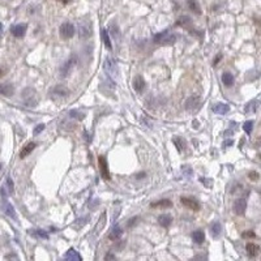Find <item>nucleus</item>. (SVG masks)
<instances>
[{"mask_svg":"<svg viewBox=\"0 0 261 261\" xmlns=\"http://www.w3.org/2000/svg\"><path fill=\"white\" fill-rule=\"evenodd\" d=\"M21 97H22L24 103L28 106V107H35V106L38 105V101H39L38 94H37V91H35L33 88L24 89V90H22Z\"/></svg>","mask_w":261,"mask_h":261,"instance_id":"1","label":"nucleus"},{"mask_svg":"<svg viewBox=\"0 0 261 261\" xmlns=\"http://www.w3.org/2000/svg\"><path fill=\"white\" fill-rule=\"evenodd\" d=\"M201 107V97L197 94L191 95L186 102V110L189 112H196Z\"/></svg>","mask_w":261,"mask_h":261,"instance_id":"2","label":"nucleus"},{"mask_svg":"<svg viewBox=\"0 0 261 261\" xmlns=\"http://www.w3.org/2000/svg\"><path fill=\"white\" fill-rule=\"evenodd\" d=\"M75 26L71 24V22H64V24L60 25V29H59V33H60V37L63 39H71L75 35Z\"/></svg>","mask_w":261,"mask_h":261,"instance_id":"3","label":"nucleus"},{"mask_svg":"<svg viewBox=\"0 0 261 261\" xmlns=\"http://www.w3.org/2000/svg\"><path fill=\"white\" fill-rule=\"evenodd\" d=\"M93 33V28H91L90 21H82L80 26H78V35L81 39H88Z\"/></svg>","mask_w":261,"mask_h":261,"instance_id":"4","label":"nucleus"},{"mask_svg":"<svg viewBox=\"0 0 261 261\" xmlns=\"http://www.w3.org/2000/svg\"><path fill=\"white\" fill-rule=\"evenodd\" d=\"M176 41V37L175 35H170L168 37V31L164 30L159 33V34H156L154 35V43H164V45H168V43H174Z\"/></svg>","mask_w":261,"mask_h":261,"instance_id":"5","label":"nucleus"},{"mask_svg":"<svg viewBox=\"0 0 261 261\" xmlns=\"http://www.w3.org/2000/svg\"><path fill=\"white\" fill-rule=\"evenodd\" d=\"M180 203L183 204L186 208H188V209H192L194 211L200 210V208H201L200 203L194 199V197H180Z\"/></svg>","mask_w":261,"mask_h":261,"instance_id":"6","label":"nucleus"},{"mask_svg":"<svg viewBox=\"0 0 261 261\" xmlns=\"http://www.w3.org/2000/svg\"><path fill=\"white\" fill-rule=\"evenodd\" d=\"M246 209H247L246 197H239L238 200H235V203H234V211H235V214L243 216V214L246 213Z\"/></svg>","mask_w":261,"mask_h":261,"instance_id":"7","label":"nucleus"},{"mask_svg":"<svg viewBox=\"0 0 261 261\" xmlns=\"http://www.w3.org/2000/svg\"><path fill=\"white\" fill-rule=\"evenodd\" d=\"M105 69L107 71V73L111 76V77H116V75H118V65H116V63H115V60L114 59H111V58H107L105 60Z\"/></svg>","mask_w":261,"mask_h":261,"instance_id":"8","label":"nucleus"},{"mask_svg":"<svg viewBox=\"0 0 261 261\" xmlns=\"http://www.w3.org/2000/svg\"><path fill=\"white\" fill-rule=\"evenodd\" d=\"M98 163H99V170H101V174H102V178L106 180H110L111 176H110V173H108V164H107V161L103 156L98 157Z\"/></svg>","mask_w":261,"mask_h":261,"instance_id":"9","label":"nucleus"},{"mask_svg":"<svg viewBox=\"0 0 261 261\" xmlns=\"http://www.w3.org/2000/svg\"><path fill=\"white\" fill-rule=\"evenodd\" d=\"M26 29H28V25H26V24H17V25L12 26V28H11V31H12L13 37L21 38V37H24V35H25Z\"/></svg>","mask_w":261,"mask_h":261,"instance_id":"10","label":"nucleus"},{"mask_svg":"<svg viewBox=\"0 0 261 261\" xmlns=\"http://www.w3.org/2000/svg\"><path fill=\"white\" fill-rule=\"evenodd\" d=\"M75 64H76V58H75V56H72L69 60H67L64 64H63V67L60 69V73H61L63 77H65V76L69 75V72L72 71V68L75 67Z\"/></svg>","mask_w":261,"mask_h":261,"instance_id":"11","label":"nucleus"},{"mask_svg":"<svg viewBox=\"0 0 261 261\" xmlns=\"http://www.w3.org/2000/svg\"><path fill=\"white\" fill-rule=\"evenodd\" d=\"M15 93V86L11 82H4V84H0V94L4 95V97H12Z\"/></svg>","mask_w":261,"mask_h":261,"instance_id":"12","label":"nucleus"},{"mask_svg":"<svg viewBox=\"0 0 261 261\" xmlns=\"http://www.w3.org/2000/svg\"><path fill=\"white\" fill-rule=\"evenodd\" d=\"M211 111L216 112V114H218V115H224V114H227V112L230 111V106L226 105V103H217V105L213 106Z\"/></svg>","mask_w":261,"mask_h":261,"instance_id":"13","label":"nucleus"},{"mask_svg":"<svg viewBox=\"0 0 261 261\" xmlns=\"http://www.w3.org/2000/svg\"><path fill=\"white\" fill-rule=\"evenodd\" d=\"M64 259L65 260H72V261H81L82 257L75 248H69L68 252L64 255Z\"/></svg>","mask_w":261,"mask_h":261,"instance_id":"14","label":"nucleus"},{"mask_svg":"<svg viewBox=\"0 0 261 261\" xmlns=\"http://www.w3.org/2000/svg\"><path fill=\"white\" fill-rule=\"evenodd\" d=\"M222 232V226H221L219 222H214L213 224L210 226V235L213 239H218Z\"/></svg>","mask_w":261,"mask_h":261,"instance_id":"15","label":"nucleus"},{"mask_svg":"<svg viewBox=\"0 0 261 261\" xmlns=\"http://www.w3.org/2000/svg\"><path fill=\"white\" fill-rule=\"evenodd\" d=\"M145 86H146V85H145V81H144V78L141 77V76H137V77L133 80V88H135V90H136L137 93H143Z\"/></svg>","mask_w":261,"mask_h":261,"instance_id":"16","label":"nucleus"},{"mask_svg":"<svg viewBox=\"0 0 261 261\" xmlns=\"http://www.w3.org/2000/svg\"><path fill=\"white\" fill-rule=\"evenodd\" d=\"M3 210H4V213H5L8 217L13 218V219H17V214H16L15 208H13L9 203H7V201H5V203L3 204Z\"/></svg>","mask_w":261,"mask_h":261,"instance_id":"17","label":"nucleus"},{"mask_svg":"<svg viewBox=\"0 0 261 261\" xmlns=\"http://www.w3.org/2000/svg\"><path fill=\"white\" fill-rule=\"evenodd\" d=\"M35 146H37V144H35V143H28V144H26L25 146H24V149L20 151V158L28 157L29 154H30L31 151L35 149Z\"/></svg>","mask_w":261,"mask_h":261,"instance_id":"18","label":"nucleus"},{"mask_svg":"<svg viewBox=\"0 0 261 261\" xmlns=\"http://www.w3.org/2000/svg\"><path fill=\"white\" fill-rule=\"evenodd\" d=\"M246 251H247V253H248V256L255 257V256H257V253L260 252V247L255 243H248L246 246Z\"/></svg>","mask_w":261,"mask_h":261,"instance_id":"19","label":"nucleus"},{"mask_svg":"<svg viewBox=\"0 0 261 261\" xmlns=\"http://www.w3.org/2000/svg\"><path fill=\"white\" fill-rule=\"evenodd\" d=\"M52 93L55 95H58V97H67L69 94V90L64 85H56V86L52 89Z\"/></svg>","mask_w":261,"mask_h":261,"instance_id":"20","label":"nucleus"},{"mask_svg":"<svg viewBox=\"0 0 261 261\" xmlns=\"http://www.w3.org/2000/svg\"><path fill=\"white\" fill-rule=\"evenodd\" d=\"M187 4H188V8H189L194 15H201V7H200L197 0H187Z\"/></svg>","mask_w":261,"mask_h":261,"instance_id":"21","label":"nucleus"},{"mask_svg":"<svg viewBox=\"0 0 261 261\" xmlns=\"http://www.w3.org/2000/svg\"><path fill=\"white\" fill-rule=\"evenodd\" d=\"M173 222V217L168 216V214H162V216L158 217V223L161 224L162 227H168Z\"/></svg>","mask_w":261,"mask_h":261,"instance_id":"22","label":"nucleus"},{"mask_svg":"<svg viewBox=\"0 0 261 261\" xmlns=\"http://www.w3.org/2000/svg\"><path fill=\"white\" fill-rule=\"evenodd\" d=\"M192 239L196 244H203L204 240H205V234L201 230H196V231H193V234H192Z\"/></svg>","mask_w":261,"mask_h":261,"instance_id":"23","label":"nucleus"},{"mask_svg":"<svg viewBox=\"0 0 261 261\" xmlns=\"http://www.w3.org/2000/svg\"><path fill=\"white\" fill-rule=\"evenodd\" d=\"M150 206L151 208H163V209H166V208H171V206H173V203H171L170 200H167V199H163V200L156 201V203H151Z\"/></svg>","mask_w":261,"mask_h":261,"instance_id":"24","label":"nucleus"},{"mask_svg":"<svg viewBox=\"0 0 261 261\" xmlns=\"http://www.w3.org/2000/svg\"><path fill=\"white\" fill-rule=\"evenodd\" d=\"M121 235H123V230H121L119 226H114L112 227V230H111V232H110V235H108V238H110L111 240H118Z\"/></svg>","mask_w":261,"mask_h":261,"instance_id":"25","label":"nucleus"},{"mask_svg":"<svg viewBox=\"0 0 261 261\" xmlns=\"http://www.w3.org/2000/svg\"><path fill=\"white\" fill-rule=\"evenodd\" d=\"M234 76L230 73V72H224L222 75V82L224 84V86H232L234 85Z\"/></svg>","mask_w":261,"mask_h":261,"instance_id":"26","label":"nucleus"},{"mask_svg":"<svg viewBox=\"0 0 261 261\" xmlns=\"http://www.w3.org/2000/svg\"><path fill=\"white\" fill-rule=\"evenodd\" d=\"M173 143L175 144V146H176V149L179 151H183L184 148L187 146V143H186V140H184L183 137H174Z\"/></svg>","mask_w":261,"mask_h":261,"instance_id":"27","label":"nucleus"},{"mask_svg":"<svg viewBox=\"0 0 261 261\" xmlns=\"http://www.w3.org/2000/svg\"><path fill=\"white\" fill-rule=\"evenodd\" d=\"M102 39H103V43L105 46L111 50L112 48V45H111V41H110V35H108V30L107 29H102Z\"/></svg>","mask_w":261,"mask_h":261,"instance_id":"28","label":"nucleus"},{"mask_svg":"<svg viewBox=\"0 0 261 261\" xmlns=\"http://www.w3.org/2000/svg\"><path fill=\"white\" fill-rule=\"evenodd\" d=\"M191 25V18L188 16H181V17L176 21V26H181V28H188Z\"/></svg>","mask_w":261,"mask_h":261,"instance_id":"29","label":"nucleus"},{"mask_svg":"<svg viewBox=\"0 0 261 261\" xmlns=\"http://www.w3.org/2000/svg\"><path fill=\"white\" fill-rule=\"evenodd\" d=\"M259 103H260L259 101H252V102H249V103L246 106V112H255L256 108L259 107Z\"/></svg>","mask_w":261,"mask_h":261,"instance_id":"30","label":"nucleus"},{"mask_svg":"<svg viewBox=\"0 0 261 261\" xmlns=\"http://www.w3.org/2000/svg\"><path fill=\"white\" fill-rule=\"evenodd\" d=\"M252 128H253V121L252 120H247L246 123L243 124V129L246 131V133H251L252 132Z\"/></svg>","mask_w":261,"mask_h":261,"instance_id":"31","label":"nucleus"},{"mask_svg":"<svg viewBox=\"0 0 261 261\" xmlns=\"http://www.w3.org/2000/svg\"><path fill=\"white\" fill-rule=\"evenodd\" d=\"M69 116L73 118V119H77V120H82V119H84V114H82V112H80V111L72 110L71 112H69Z\"/></svg>","mask_w":261,"mask_h":261,"instance_id":"32","label":"nucleus"},{"mask_svg":"<svg viewBox=\"0 0 261 261\" xmlns=\"http://www.w3.org/2000/svg\"><path fill=\"white\" fill-rule=\"evenodd\" d=\"M248 178H249V180H252V181H257L259 180V178H260V175H259V173H256V171H249Z\"/></svg>","mask_w":261,"mask_h":261,"instance_id":"33","label":"nucleus"},{"mask_svg":"<svg viewBox=\"0 0 261 261\" xmlns=\"http://www.w3.org/2000/svg\"><path fill=\"white\" fill-rule=\"evenodd\" d=\"M200 181H201V183H204V186H205L206 188H211V186H213V180H211V179H205V178H200Z\"/></svg>","mask_w":261,"mask_h":261,"instance_id":"34","label":"nucleus"},{"mask_svg":"<svg viewBox=\"0 0 261 261\" xmlns=\"http://www.w3.org/2000/svg\"><path fill=\"white\" fill-rule=\"evenodd\" d=\"M242 236L244 238V239H249V238H252L253 239V238L256 236V234L253 232V231H244V232L242 234Z\"/></svg>","mask_w":261,"mask_h":261,"instance_id":"35","label":"nucleus"},{"mask_svg":"<svg viewBox=\"0 0 261 261\" xmlns=\"http://www.w3.org/2000/svg\"><path fill=\"white\" fill-rule=\"evenodd\" d=\"M88 221H89V217H86V218H82V221H80V222H75V223H73V226L76 227V229H81V227H82V224H84V223H86Z\"/></svg>","mask_w":261,"mask_h":261,"instance_id":"36","label":"nucleus"},{"mask_svg":"<svg viewBox=\"0 0 261 261\" xmlns=\"http://www.w3.org/2000/svg\"><path fill=\"white\" fill-rule=\"evenodd\" d=\"M103 224H105V214H102L101 216V221H99V223H98V226H95V231H101V229L103 227Z\"/></svg>","mask_w":261,"mask_h":261,"instance_id":"37","label":"nucleus"},{"mask_svg":"<svg viewBox=\"0 0 261 261\" xmlns=\"http://www.w3.org/2000/svg\"><path fill=\"white\" fill-rule=\"evenodd\" d=\"M7 187H8L9 193H13V181H12V179L9 176L7 178Z\"/></svg>","mask_w":261,"mask_h":261,"instance_id":"38","label":"nucleus"},{"mask_svg":"<svg viewBox=\"0 0 261 261\" xmlns=\"http://www.w3.org/2000/svg\"><path fill=\"white\" fill-rule=\"evenodd\" d=\"M43 129H45V124H38L37 127L34 128V131L33 132H34V135H38V133H41Z\"/></svg>","mask_w":261,"mask_h":261,"instance_id":"39","label":"nucleus"},{"mask_svg":"<svg viewBox=\"0 0 261 261\" xmlns=\"http://www.w3.org/2000/svg\"><path fill=\"white\" fill-rule=\"evenodd\" d=\"M35 235H38L41 238H45V239H47V238H48V234L45 232V231H42V230H37V231H35Z\"/></svg>","mask_w":261,"mask_h":261,"instance_id":"40","label":"nucleus"},{"mask_svg":"<svg viewBox=\"0 0 261 261\" xmlns=\"http://www.w3.org/2000/svg\"><path fill=\"white\" fill-rule=\"evenodd\" d=\"M221 58H222V55L218 54V55L216 56V59H214V61H213V65H217V64H218V61L221 60Z\"/></svg>","mask_w":261,"mask_h":261,"instance_id":"41","label":"nucleus"},{"mask_svg":"<svg viewBox=\"0 0 261 261\" xmlns=\"http://www.w3.org/2000/svg\"><path fill=\"white\" fill-rule=\"evenodd\" d=\"M183 171H186L187 175H192V168H188V166H183Z\"/></svg>","mask_w":261,"mask_h":261,"instance_id":"42","label":"nucleus"},{"mask_svg":"<svg viewBox=\"0 0 261 261\" xmlns=\"http://www.w3.org/2000/svg\"><path fill=\"white\" fill-rule=\"evenodd\" d=\"M105 260H115V256L112 255V253H107V255L105 256Z\"/></svg>","mask_w":261,"mask_h":261,"instance_id":"43","label":"nucleus"},{"mask_svg":"<svg viewBox=\"0 0 261 261\" xmlns=\"http://www.w3.org/2000/svg\"><path fill=\"white\" fill-rule=\"evenodd\" d=\"M232 144H234V141H232V140H226V141L223 143V146H231Z\"/></svg>","mask_w":261,"mask_h":261,"instance_id":"44","label":"nucleus"},{"mask_svg":"<svg viewBox=\"0 0 261 261\" xmlns=\"http://www.w3.org/2000/svg\"><path fill=\"white\" fill-rule=\"evenodd\" d=\"M84 136H85V140H86L88 143H90V141H91V138H90V135H89L88 132H85V133H84Z\"/></svg>","mask_w":261,"mask_h":261,"instance_id":"45","label":"nucleus"},{"mask_svg":"<svg viewBox=\"0 0 261 261\" xmlns=\"http://www.w3.org/2000/svg\"><path fill=\"white\" fill-rule=\"evenodd\" d=\"M5 259H18V257L16 256V255H7Z\"/></svg>","mask_w":261,"mask_h":261,"instance_id":"46","label":"nucleus"},{"mask_svg":"<svg viewBox=\"0 0 261 261\" xmlns=\"http://www.w3.org/2000/svg\"><path fill=\"white\" fill-rule=\"evenodd\" d=\"M58 1L63 3V4H68V3H71V0H58Z\"/></svg>","mask_w":261,"mask_h":261,"instance_id":"47","label":"nucleus"},{"mask_svg":"<svg viewBox=\"0 0 261 261\" xmlns=\"http://www.w3.org/2000/svg\"><path fill=\"white\" fill-rule=\"evenodd\" d=\"M4 75H5V71H4L3 68H0V77H3Z\"/></svg>","mask_w":261,"mask_h":261,"instance_id":"48","label":"nucleus"},{"mask_svg":"<svg viewBox=\"0 0 261 261\" xmlns=\"http://www.w3.org/2000/svg\"><path fill=\"white\" fill-rule=\"evenodd\" d=\"M1 30H3V24H0V33H1Z\"/></svg>","mask_w":261,"mask_h":261,"instance_id":"49","label":"nucleus"},{"mask_svg":"<svg viewBox=\"0 0 261 261\" xmlns=\"http://www.w3.org/2000/svg\"><path fill=\"white\" fill-rule=\"evenodd\" d=\"M0 168H1V164H0Z\"/></svg>","mask_w":261,"mask_h":261,"instance_id":"50","label":"nucleus"}]
</instances>
